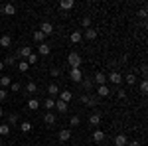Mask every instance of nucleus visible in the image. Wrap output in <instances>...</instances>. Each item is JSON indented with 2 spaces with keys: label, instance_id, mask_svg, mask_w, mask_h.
<instances>
[{
  "label": "nucleus",
  "instance_id": "nucleus-1",
  "mask_svg": "<svg viewBox=\"0 0 148 146\" xmlns=\"http://www.w3.org/2000/svg\"><path fill=\"white\" fill-rule=\"evenodd\" d=\"M32 56V47L30 45H22V47H18V51H16V59H28V57Z\"/></svg>",
  "mask_w": 148,
  "mask_h": 146
},
{
  "label": "nucleus",
  "instance_id": "nucleus-2",
  "mask_svg": "<svg viewBox=\"0 0 148 146\" xmlns=\"http://www.w3.org/2000/svg\"><path fill=\"white\" fill-rule=\"evenodd\" d=\"M67 61H69V65H71V69H75V67L81 65V56L77 53V51H71V53L67 56Z\"/></svg>",
  "mask_w": 148,
  "mask_h": 146
},
{
  "label": "nucleus",
  "instance_id": "nucleus-3",
  "mask_svg": "<svg viewBox=\"0 0 148 146\" xmlns=\"http://www.w3.org/2000/svg\"><path fill=\"white\" fill-rule=\"evenodd\" d=\"M57 140H59V142H69V140H71V130H69V128L59 130V132H57Z\"/></svg>",
  "mask_w": 148,
  "mask_h": 146
},
{
  "label": "nucleus",
  "instance_id": "nucleus-4",
  "mask_svg": "<svg viewBox=\"0 0 148 146\" xmlns=\"http://www.w3.org/2000/svg\"><path fill=\"white\" fill-rule=\"evenodd\" d=\"M40 32H42L44 36H51V34H53V24H51V22H42Z\"/></svg>",
  "mask_w": 148,
  "mask_h": 146
},
{
  "label": "nucleus",
  "instance_id": "nucleus-5",
  "mask_svg": "<svg viewBox=\"0 0 148 146\" xmlns=\"http://www.w3.org/2000/svg\"><path fill=\"white\" fill-rule=\"evenodd\" d=\"M69 79H71V81H75V83H81V81H83V73H81V69H79V67L71 69V73H69Z\"/></svg>",
  "mask_w": 148,
  "mask_h": 146
},
{
  "label": "nucleus",
  "instance_id": "nucleus-6",
  "mask_svg": "<svg viewBox=\"0 0 148 146\" xmlns=\"http://www.w3.org/2000/svg\"><path fill=\"white\" fill-rule=\"evenodd\" d=\"M93 83H97L99 87H101V85H105V83H107V77H105V73H103V71H97V73L93 75Z\"/></svg>",
  "mask_w": 148,
  "mask_h": 146
},
{
  "label": "nucleus",
  "instance_id": "nucleus-7",
  "mask_svg": "<svg viewBox=\"0 0 148 146\" xmlns=\"http://www.w3.org/2000/svg\"><path fill=\"white\" fill-rule=\"evenodd\" d=\"M107 79H109L111 83H114V85H119V87H121V83H123V75H121L119 71H113V73H111Z\"/></svg>",
  "mask_w": 148,
  "mask_h": 146
},
{
  "label": "nucleus",
  "instance_id": "nucleus-8",
  "mask_svg": "<svg viewBox=\"0 0 148 146\" xmlns=\"http://www.w3.org/2000/svg\"><path fill=\"white\" fill-rule=\"evenodd\" d=\"M47 93H49L51 99H57V95H59V85H57V83H49V85H47Z\"/></svg>",
  "mask_w": 148,
  "mask_h": 146
},
{
  "label": "nucleus",
  "instance_id": "nucleus-9",
  "mask_svg": "<svg viewBox=\"0 0 148 146\" xmlns=\"http://www.w3.org/2000/svg\"><path fill=\"white\" fill-rule=\"evenodd\" d=\"M38 53H40V56H49V53H51V47H49L46 42H44V44H38Z\"/></svg>",
  "mask_w": 148,
  "mask_h": 146
},
{
  "label": "nucleus",
  "instance_id": "nucleus-10",
  "mask_svg": "<svg viewBox=\"0 0 148 146\" xmlns=\"http://www.w3.org/2000/svg\"><path fill=\"white\" fill-rule=\"evenodd\" d=\"M89 124H91V126H99V124H101V112L89 114Z\"/></svg>",
  "mask_w": 148,
  "mask_h": 146
},
{
  "label": "nucleus",
  "instance_id": "nucleus-11",
  "mask_svg": "<svg viewBox=\"0 0 148 146\" xmlns=\"http://www.w3.org/2000/svg\"><path fill=\"white\" fill-rule=\"evenodd\" d=\"M59 99H61V101L63 103H69L71 101V99H73V93H71V91H59Z\"/></svg>",
  "mask_w": 148,
  "mask_h": 146
},
{
  "label": "nucleus",
  "instance_id": "nucleus-12",
  "mask_svg": "<svg viewBox=\"0 0 148 146\" xmlns=\"http://www.w3.org/2000/svg\"><path fill=\"white\" fill-rule=\"evenodd\" d=\"M81 103H83V105H89V107H95V105H97V99H93L89 95H81Z\"/></svg>",
  "mask_w": 148,
  "mask_h": 146
},
{
  "label": "nucleus",
  "instance_id": "nucleus-13",
  "mask_svg": "<svg viewBox=\"0 0 148 146\" xmlns=\"http://www.w3.org/2000/svg\"><path fill=\"white\" fill-rule=\"evenodd\" d=\"M97 36H99V32H97V30H93V28H87V30H85V34H83V38H85V40H95Z\"/></svg>",
  "mask_w": 148,
  "mask_h": 146
},
{
  "label": "nucleus",
  "instance_id": "nucleus-14",
  "mask_svg": "<svg viewBox=\"0 0 148 146\" xmlns=\"http://www.w3.org/2000/svg\"><path fill=\"white\" fill-rule=\"evenodd\" d=\"M128 144V138H126V134H119L116 138H114V146H126Z\"/></svg>",
  "mask_w": 148,
  "mask_h": 146
},
{
  "label": "nucleus",
  "instance_id": "nucleus-15",
  "mask_svg": "<svg viewBox=\"0 0 148 146\" xmlns=\"http://www.w3.org/2000/svg\"><path fill=\"white\" fill-rule=\"evenodd\" d=\"M103 140H105V132H103V130H95V132H93V142L101 144Z\"/></svg>",
  "mask_w": 148,
  "mask_h": 146
},
{
  "label": "nucleus",
  "instance_id": "nucleus-16",
  "mask_svg": "<svg viewBox=\"0 0 148 146\" xmlns=\"http://www.w3.org/2000/svg\"><path fill=\"white\" fill-rule=\"evenodd\" d=\"M97 95H99V97H109V95H111V89H109L107 85H101V87H97Z\"/></svg>",
  "mask_w": 148,
  "mask_h": 146
},
{
  "label": "nucleus",
  "instance_id": "nucleus-17",
  "mask_svg": "<svg viewBox=\"0 0 148 146\" xmlns=\"http://www.w3.org/2000/svg\"><path fill=\"white\" fill-rule=\"evenodd\" d=\"M53 109H57L59 112H67V103H63L61 99H56V107Z\"/></svg>",
  "mask_w": 148,
  "mask_h": 146
},
{
  "label": "nucleus",
  "instance_id": "nucleus-18",
  "mask_svg": "<svg viewBox=\"0 0 148 146\" xmlns=\"http://www.w3.org/2000/svg\"><path fill=\"white\" fill-rule=\"evenodd\" d=\"M81 87H83V91H91L95 87V83H93V79H83L81 81Z\"/></svg>",
  "mask_w": 148,
  "mask_h": 146
},
{
  "label": "nucleus",
  "instance_id": "nucleus-19",
  "mask_svg": "<svg viewBox=\"0 0 148 146\" xmlns=\"http://www.w3.org/2000/svg\"><path fill=\"white\" fill-rule=\"evenodd\" d=\"M69 40H71V44H79L81 40H83V34H81V32H71Z\"/></svg>",
  "mask_w": 148,
  "mask_h": 146
},
{
  "label": "nucleus",
  "instance_id": "nucleus-20",
  "mask_svg": "<svg viewBox=\"0 0 148 146\" xmlns=\"http://www.w3.org/2000/svg\"><path fill=\"white\" fill-rule=\"evenodd\" d=\"M26 107H28V111H38V109H40V101H38V99H30Z\"/></svg>",
  "mask_w": 148,
  "mask_h": 146
},
{
  "label": "nucleus",
  "instance_id": "nucleus-21",
  "mask_svg": "<svg viewBox=\"0 0 148 146\" xmlns=\"http://www.w3.org/2000/svg\"><path fill=\"white\" fill-rule=\"evenodd\" d=\"M10 45H12L10 36H2V38H0V47H10Z\"/></svg>",
  "mask_w": 148,
  "mask_h": 146
},
{
  "label": "nucleus",
  "instance_id": "nucleus-22",
  "mask_svg": "<svg viewBox=\"0 0 148 146\" xmlns=\"http://www.w3.org/2000/svg\"><path fill=\"white\" fill-rule=\"evenodd\" d=\"M44 123L49 124V126H51V124H56V114H53V112H46V117H44Z\"/></svg>",
  "mask_w": 148,
  "mask_h": 146
},
{
  "label": "nucleus",
  "instance_id": "nucleus-23",
  "mask_svg": "<svg viewBox=\"0 0 148 146\" xmlns=\"http://www.w3.org/2000/svg\"><path fill=\"white\" fill-rule=\"evenodd\" d=\"M4 14L6 16H14L16 14V6L14 4H4Z\"/></svg>",
  "mask_w": 148,
  "mask_h": 146
},
{
  "label": "nucleus",
  "instance_id": "nucleus-24",
  "mask_svg": "<svg viewBox=\"0 0 148 146\" xmlns=\"http://www.w3.org/2000/svg\"><path fill=\"white\" fill-rule=\"evenodd\" d=\"M56 107V99H51V97H47L46 101H44V109H47V111L51 112V109Z\"/></svg>",
  "mask_w": 148,
  "mask_h": 146
},
{
  "label": "nucleus",
  "instance_id": "nucleus-25",
  "mask_svg": "<svg viewBox=\"0 0 148 146\" xmlns=\"http://www.w3.org/2000/svg\"><path fill=\"white\" fill-rule=\"evenodd\" d=\"M59 6H61L63 10H71V8L75 6V2H73V0H61V2H59Z\"/></svg>",
  "mask_w": 148,
  "mask_h": 146
},
{
  "label": "nucleus",
  "instance_id": "nucleus-26",
  "mask_svg": "<svg viewBox=\"0 0 148 146\" xmlns=\"http://www.w3.org/2000/svg\"><path fill=\"white\" fill-rule=\"evenodd\" d=\"M36 91H38V85H36L34 81H30V83H26V93H30V95H34Z\"/></svg>",
  "mask_w": 148,
  "mask_h": 146
},
{
  "label": "nucleus",
  "instance_id": "nucleus-27",
  "mask_svg": "<svg viewBox=\"0 0 148 146\" xmlns=\"http://www.w3.org/2000/svg\"><path fill=\"white\" fill-rule=\"evenodd\" d=\"M10 83H12L10 75H2V77H0V85H2V89H4V87H10Z\"/></svg>",
  "mask_w": 148,
  "mask_h": 146
},
{
  "label": "nucleus",
  "instance_id": "nucleus-28",
  "mask_svg": "<svg viewBox=\"0 0 148 146\" xmlns=\"http://www.w3.org/2000/svg\"><path fill=\"white\" fill-rule=\"evenodd\" d=\"M2 63H4V67H6V65H8V67H14V65H16V57H14V56H8L4 61H2Z\"/></svg>",
  "mask_w": 148,
  "mask_h": 146
},
{
  "label": "nucleus",
  "instance_id": "nucleus-29",
  "mask_svg": "<svg viewBox=\"0 0 148 146\" xmlns=\"http://www.w3.org/2000/svg\"><path fill=\"white\" fill-rule=\"evenodd\" d=\"M0 134H2V136H8V134H10V124H8V123L0 124Z\"/></svg>",
  "mask_w": 148,
  "mask_h": 146
},
{
  "label": "nucleus",
  "instance_id": "nucleus-30",
  "mask_svg": "<svg viewBox=\"0 0 148 146\" xmlns=\"http://www.w3.org/2000/svg\"><path fill=\"white\" fill-rule=\"evenodd\" d=\"M123 81H126L128 85H134V83H136V75H134V73H128L126 77H123Z\"/></svg>",
  "mask_w": 148,
  "mask_h": 146
},
{
  "label": "nucleus",
  "instance_id": "nucleus-31",
  "mask_svg": "<svg viewBox=\"0 0 148 146\" xmlns=\"http://www.w3.org/2000/svg\"><path fill=\"white\" fill-rule=\"evenodd\" d=\"M44 40H46V36L42 34L40 30H38V32H34V42H38V44H44Z\"/></svg>",
  "mask_w": 148,
  "mask_h": 146
},
{
  "label": "nucleus",
  "instance_id": "nucleus-32",
  "mask_svg": "<svg viewBox=\"0 0 148 146\" xmlns=\"http://www.w3.org/2000/svg\"><path fill=\"white\" fill-rule=\"evenodd\" d=\"M20 130H22V132H30V130H32V123H30V121H24V123L20 124Z\"/></svg>",
  "mask_w": 148,
  "mask_h": 146
},
{
  "label": "nucleus",
  "instance_id": "nucleus-33",
  "mask_svg": "<svg viewBox=\"0 0 148 146\" xmlns=\"http://www.w3.org/2000/svg\"><path fill=\"white\" fill-rule=\"evenodd\" d=\"M18 69H20V71H22V73H26V71H28V69H30V65H28V61H26V59H22V61H20V63H18Z\"/></svg>",
  "mask_w": 148,
  "mask_h": 146
},
{
  "label": "nucleus",
  "instance_id": "nucleus-34",
  "mask_svg": "<svg viewBox=\"0 0 148 146\" xmlns=\"http://www.w3.org/2000/svg\"><path fill=\"white\" fill-rule=\"evenodd\" d=\"M79 123H81L79 114H73V117L69 119V124H71V126H79Z\"/></svg>",
  "mask_w": 148,
  "mask_h": 146
},
{
  "label": "nucleus",
  "instance_id": "nucleus-35",
  "mask_svg": "<svg viewBox=\"0 0 148 146\" xmlns=\"http://www.w3.org/2000/svg\"><path fill=\"white\" fill-rule=\"evenodd\" d=\"M81 26H83L85 30H87V28H91V18H89V16H85V18L81 20Z\"/></svg>",
  "mask_w": 148,
  "mask_h": 146
},
{
  "label": "nucleus",
  "instance_id": "nucleus-36",
  "mask_svg": "<svg viewBox=\"0 0 148 146\" xmlns=\"http://www.w3.org/2000/svg\"><path fill=\"white\" fill-rule=\"evenodd\" d=\"M10 89L14 91V93H18V91L22 89V85H20V83H18V81H14V83H10Z\"/></svg>",
  "mask_w": 148,
  "mask_h": 146
},
{
  "label": "nucleus",
  "instance_id": "nucleus-37",
  "mask_svg": "<svg viewBox=\"0 0 148 146\" xmlns=\"http://www.w3.org/2000/svg\"><path fill=\"white\" fill-rule=\"evenodd\" d=\"M18 123V114H16V112H12L10 117H8V124H16Z\"/></svg>",
  "mask_w": 148,
  "mask_h": 146
},
{
  "label": "nucleus",
  "instance_id": "nucleus-38",
  "mask_svg": "<svg viewBox=\"0 0 148 146\" xmlns=\"http://www.w3.org/2000/svg\"><path fill=\"white\" fill-rule=\"evenodd\" d=\"M116 97H119V99H125V97H126V91L123 89V87H119V89H116Z\"/></svg>",
  "mask_w": 148,
  "mask_h": 146
},
{
  "label": "nucleus",
  "instance_id": "nucleus-39",
  "mask_svg": "<svg viewBox=\"0 0 148 146\" xmlns=\"http://www.w3.org/2000/svg\"><path fill=\"white\" fill-rule=\"evenodd\" d=\"M26 61H28V65H32V63H36V61H38V53H32V56L28 57Z\"/></svg>",
  "mask_w": 148,
  "mask_h": 146
},
{
  "label": "nucleus",
  "instance_id": "nucleus-40",
  "mask_svg": "<svg viewBox=\"0 0 148 146\" xmlns=\"http://www.w3.org/2000/svg\"><path fill=\"white\" fill-rule=\"evenodd\" d=\"M146 91H148V83H146V81H142V83H140V93L144 95Z\"/></svg>",
  "mask_w": 148,
  "mask_h": 146
},
{
  "label": "nucleus",
  "instance_id": "nucleus-41",
  "mask_svg": "<svg viewBox=\"0 0 148 146\" xmlns=\"http://www.w3.org/2000/svg\"><path fill=\"white\" fill-rule=\"evenodd\" d=\"M136 16H138V18H142V20H144V18H146V8H140Z\"/></svg>",
  "mask_w": 148,
  "mask_h": 146
},
{
  "label": "nucleus",
  "instance_id": "nucleus-42",
  "mask_svg": "<svg viewBox=\"0 0 148 146\" xmlns=\"http://www.w3.org/2000/svg\"><path fill=\"white\" fill-rule=\"evenodd\" d=\"M51 75H53V77H59V75H61V69H57V67H51Z\"/></svg>",
  "mask_w": 148,
  "mask_h": 146
},
{
  "label": "nucleus",
  "instance_id": "nucleus-43",
  "mask_svg": "<svg viewBox=\"0 0 148 146\" xmlns=\"http://www.w3.org/2000/svg\"><path fill=\"white\" fill-rule=\"evenodd\" d=\"M6 95H8L6 91H4V89H0V101H4V99H6Z\"/></svg>",
  "mask_w": 148,
  "mask_h": 146
},
{
  "label": "nucleus",
  "instance_id": "nucleus-44",
  "mask_svg": "<svg viewBox=\"0 0 148 146\" xmlns=\"http://www.w3.org/2000/svg\"><path fill=\"white\" fill-rule=\"evenodd\" d=\"M140 71H142V75H146V73H148V67H146V65H142V67H140Z\"/></svg>",
  "mask_w": 148,
  "mask_h": 146
},
{
  "label": "nucleus",
  "instance_id": "nucleus-45",
  "mask_svg": "<svg viewBox=\"0 0 148 146\" xmlns=\"http://www.w3.org/2000/svg\"><path fill=\"white\" fill-rule=\"evenodd\" d=\"M126 146H140V142H136V140H134V142H128Z\"/></svg>",
  "mask_w": 148,
  "mask_h": 146
},
{
  "label": "nucleus",
  "instance_id": "nucleus-46",
  "mask_svg": "<svg viewBox=\"0 0 148 146\" xmlns=\"http://www.w3.org/2000/svg\"><path fill=\"white\" fill-rule=\"evenodd\" d=\"M2 69H4V63H2V61H0V71H2Z\"/></svg>",
  "mask_w": 148,
  "mask_h": 146
},
{
  "label": "nucleus",
  "instance_id": "nucleus-47",
  "mask_svg": "<svg viewBox=\"0 0 148 146\" xmlns=\"http://www.w3.org/2000/svg\"><path fill=\"white\" fill-rule=\"evenodd\" d=\"M2 114H4V111H2V107H0V117H2Z\"/></svg>",
  "mask_w": 148,
  "mask_h": 146
},
{
  "label": "nucleus",
  "instance_id": "nucleus-48",
  "mask_svg": "<svg viewBox=\"0 0 148 146\" xmlns=\"http://www.w3.org/2000/svg\"><path fill=\"white\" fill-rule=\"evenodd\" d=\"M0 146H4V142H2V140H0Z\"/></svg>",
  "mask_w": 148,
  "mask_h": 146
}]
</instances>
